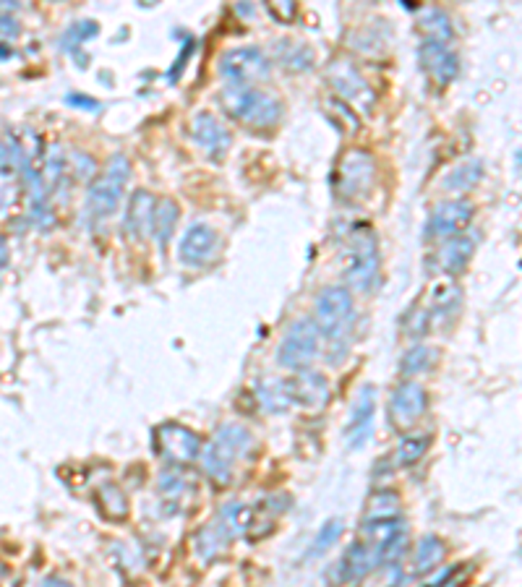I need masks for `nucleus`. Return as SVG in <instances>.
Wrapping results in <instances>:
<instances>
[{
    "mask_svg": "<svg viewBox=\"0 0 522 587\" xmlns=\"http://www.w3.org/2000/svg\"><path fill=\"white\" fill-rule=\"evenodd\" d=\"M191 47H193V42L188 39L186 45H183V53H181V57H175V66H172V71H170V78L181 77L183 74V68H186V60L188 56H191Z\"/></svg>",
    "mask_w": 522,
    "mask_h": 587,
    "instance_id": "nucleus-38",
    "label": "nucleus"
},
{
    "mask_svg": "<svg viewBox=\"0 0 522 587\" xmlns=\"http://www.w3.org/2000/svg\"><path fill=\"white\" fill-rule=\"evenodd\" d=\"M154 204L157 199L150 191H136L130 196L129 209H126V220H123V230L130 241H141L147 232H151V220H154Z\"/></svg>",
    "mask_w": 522,
    "mask_h": 587,
    "instance_id": "nucleus-20",
    "label": "nucleus"
},
{
    "mask_svg": "<svg viewBox=\"0 0 522 587\" xmlns=\"http://www.w3.org/2000/svg\"><path fill=\"white\" fill-rule=\"evenodd\" d=\"M337 567H339V580H345V582H355V580L366 577L371 572V567H376L371 546L363 543V541L353 543L350 549L342 553Z\"/></svg>",
    "mask_w": 522,
    "mask_h": 587,
    "instance_id": "nucleus-21",
    "label": "nucleus"
},
{
    "mask_svg": "<svg viewBox=\"0 0 522 587\" xmlns=\"http://www.w3.org/2000/svg\"><path fill=\"white\" fill-rule=\"evenodd\" d=\"M314 324H317L321 340L327 342L332 363L348 355L350 337H353L355 324V301L353 293L342 284H329L318 293L314 304Z\"/></svg>",
    "mask_w": 522,
    "mask_h": 587,
    "instance_id": "nucleus-1",
    "label": "nucleus"
},
{
    "mask_svg": "<svg viewBox=\"0 0 522 587\" xmlns=\"http://www.w3.org/2000/svg\"><path fill=\"white\" fill-rule=\"evenodd\" d=\"M475 217V207L467 199H447L431 209L426 220V238L429 241H449L457 235H465Z\"/></svg>",
    "mask_w": 522,
    "mask_h": 587,
    "instance_id": "nucleus-13",
    "label": "nucleus"
},
{
    "mask_svg": "<svg viewBox=\"0 0 522 587\" xmlns=\"http://www.w3.org/2000/svg\"><path fill=\"white\" fill-rule=\"evenodd\" d=\"M400 514H402L400 496L394 491H379L369 499L363 520H390V517H400Z\"/></svg>",
    "mask_w": 522,
    "mask_h": 587,
    "instance_id": "nucleus-27",
    "label": "nucleus"
},
{
    "mask_svg": "<svg viewBox=\"0 0 522 587\" xmlns=\"http://www.w3.org/2000/svg\"><path fill=\"white\" fill-rule=\"evenodd\" d=\"M130 178V162L126 154H112L105 168L92 180L87 191V217L92 222H105L115 214V209L123 199V191Z\"/></svg>",
    "mask_w": 522,
    "mask_h": 587,
    "instance_id": "nucleus-5",
    "label": "nucleus"
},
{
    "mask_svg": "<svg viewBox=\"0 0 522 587\" xmlns=\"http://www.w3.org/2000/svg\"><path fill=\"white\" fill-rule=\"evenodd\" d=\"M186 489L188 483L186 478H183V473H181V468L168 470V473H162V478H160V493L168 496V499H181Z\"/></svg>",
    "mask_w": 522,
    "mask_h": 587,
    "instance_id": "nucleus-35",
    "label": "nucleus"
},
{
    "mask_svg": "<svg viewBox=\"0 0 522 587\" xmlns=\"http://www.w3.org/2000/svg\"><path fill=\"white\" fill-rule=\"evenodd\" d=\"M342 277L350 293L371 295L381 280V253L379 238L369 225H355L348 235V243L342 251Z\"/></svg>",
    "mask_w": 522,
    "mask_h": 587,
    "instance_id": "nucleus-2",
    "label": "nucleus"
},
{
    "mask_svg": "<svg viewBox=\"0 0 522 587\" xmlns=\"http://www.w3.org/2000/svg\"><path fill=\"white\" fill-rule=\"evenodd\" d=\"M266 8H269V14H275V19L280 21V24H287V21L298 14V5H296V3H287L285 8H280L277 3H266Z\"/></svg>",
    "mask_w": 522,
    "mask_h": 587,
    "instance_id": "nucleus-37",
    "label": "nucleus"
},
{
    "mask_svg": "<svg viewBox=\"0 0 522 587\" xmlns=\"http://www.w3.org/2000/svg\"><path fill=\"white\" fill-rule=\"evenodd\" d=\"M426 410H429V392L423 389V384L402 379L392 389L387 416H390V423L397 431L412 428L421 417L426 416Z\"/></svg>",
    "mask_w": 522,
    "mask_h": 587,
    "instance_id": "nucleus-10",
    "label": "nucleus"
},
{
    "mask_svg": "<svg viewBox=\"0 0 522 587\" xmlns=\"http://www.w3.org/2000/svg\"><path fill=\"white\" fill-rule=\"evenodd\" d=\"M220 102L227 113L235 120H241L243 126L261 131V129H272L277 126L282 118V102L275 95L256 89V87H245V84H224Z\"/></svg>",
    "mask_w": 522,
    "mask_h": 587,
    "instance_id": "nucleus-4",
    "label": "nucleus"
},
{
    "mask_svg": "<svg viewBox=\"0 0 522 587\" xmlns=\"http://www.w3.org/2000/svg\"><path fill=\"white\" fill-rule=\"evenodd\" d=\"M97 32H99V26L94 24V21H78L74 24L68 32H66V37H63V47H78L81 42H87V39L97 37Z\"/></svg>",
    "mask_w": 522,
    "mask_h": 587,
    "instance_id": "nucleus-34",
    "label": "nucleus"
},
{
    "mask_svg": "<svg viewBox=\"0 0 522 587\" xmlns=\"http://www.w3.org/2000/svg\"><path fill=\"white\" fill-rule=\"evenodd\" d=\"M481 178H484V162L481 160H465L447 172L444 189L449 193H467L481 183Z\"/></svg>",
    "mask_w": 522,
    "mask_h": 587,
    "instance_id": "nucleus-24",
    "label": "nucleus"
},
{
    "mask_svg": "<svg viewBox=\"0 0 522 587\" xmlns=\"http://www.w3.org/2000/svg\"><path fill=\"white\" fill-rule=\"evenodd\" d=\"M68 102H76V105H81L84 110H97V99H89V97L71 95V97H68Z\"/></svg>",
    "mask_w": 522,
    "mask_h": 587,
    "instance_id": "nucleus-39",
    "label": "nucleus"
},
{
    "mask_svg": "<svg viewBox=\"0 0 522 587\" xmlns=\"http://www.w3.org/2000/svg\"><path fill=\"white\" fill-rule=\"evenodd\" d=\"M280 60L290 71H308L314 66V53L306 45H293V42H280L277 45Z\"/></svg>",
    "mask_w": 522,
    "mask_h": 587,
    "instance_id": "nucleus-31",
    "label": "nucleus"
},
{
    "mask_svg": "<svg viewBox=\"0 0 522 587\" xmlns=\"http://www.w3.org/2000/svg\"><path fill=\"white\" fill-rule=\"evenodd\" d=\"M251 447H254V436L245 426L224 423L223 428L214 431V436L209 438V444L204 447L202 468L217 486H227L233 480L235 470H238V465L248 457Z\"/></svg>",
    "mask_w": 522,
    "mask_h": 587,
    "instance_id": "nucleus-3",
    "label": "nucleus"
},
{
    "mask_svg": "<svg viewBox=\"0 0 522 587\" xmlns=\"http://www.w3.org/2000/svg\"><path fill=\"white\" fill-rule=\"evenodd\" d=\"M220 253V235L217 230L212 225H204V222H196L183 232L181 243H178V259L181 264L193 266H206L209 262H214Z\"/></svg>",
    "mask_w": 522,
    "mask_h": 587,
    "instance_id": "nucleus-14",
    "label": "nucleus"
},
{
    "mask_svg": "<svg viewBox=\"0 0 522 587\" xmlns=\"http://www.w3.org/2000/svg\"><path fill=\"white\" fill-rule=\"evenodd\" d=\"M282 392L287 405H298L306 410H318L329 399V381L314 371H300L293 379H282Z\"/></svg>",
    "mask_w": 522,
    "mask_h": 587,
    "instance_id": "nucleus-15",
    "label": "nucleus"
},
{
    "mask_svg": "<svg viewBox=\"0 0 522 587\" xmlns=\"http://www.w3.org/2000/svg\"><path fill=\"white\" fill-rule=\"evenodd\" d=\"M444 553H447V549H444V541H442V538H436V535H423L421 543H418V549H415V569H418V572H431V569L444 559Z\"/></svg>",
    "mask_w": 522,
    "mask_h": 587,
    "instance_id": "nucleus-28",
    "label": "nucleus"
},
{
    "mask_svg": "<svg viewBox=\"0 0 522 587\" xmlns=\"http://www.w3.org/2000/svg\"><path fill=\"white\" fill-rule=\"evenodd\" d=\"M181 209L172 199H157L154 204V220H151V235L160 246H168L170 238L175 235V225H178Z\"/></svg>",
    "mask_w": 522,
    "mask_h": 587,
    "instance_id": "nucleus-23",
    "label": "nucleus"
},
{
    "mask_svg": "<svg viewBox=\"0 0 522 587\" xmlns=\"http://www.w3.org/2000/svg\"><path fill=\"white\" fill-rule=\"evenodd\" d=\"M339 535H342V522H339V520H329V522L317 532V538H314L308 553H311V556H318V553H324L327 549H332L337 541H339Z\"/></svg>",
    "mask_w": 522,
    "mask_h": 587,
    "instance_id": "nucleus-33",
    "label": "nucleus"
},
{
    "mask_svg": "<svg viewBox=\"0 0 522 587\" xmlns=\"http://www.w3.org/2000/svg\"><path fill=\"white\" fill-rule=\"evenodd\" d=\"M376 178H379L376 157L355 147L339 157V165L335 170V191L345 201H363L371 196Z\"/></svg>",
    "mask_w": 522,
    "mask_h": 587,
    "instance_id": "nucleus-6",
    "label": "nucleus"
},
{
    "mask_svg": "<svg viewBox=\"0 0 522 587\" xmlns=\"http://www.w3.org/2000/svg\"><path fill=\"white\" fill-rule=\"evenodd\" d=\"M433 358H436V350H433V347H429V345H415V347H411V350L402 355L400 371H402L405 379H412L415 374L429 371Z\"/></svg>",
    "mask_w": 522,
    "mask_h": 587,
    "instance_id": "nucleus-29",
    "label": "nucleus"
},
{
    "mask_svg": "<svg viewBox=\"0 0 522 587\" xmlns=\"http://www.w3.org/2000/svg\"><path fill=\"white\" fill-rule=\"evenodd\" d=\"M0 574H3V569H0Z\"/></svg>",
    "mask_w": 522,
    "mask_h": 587,
    "instance_id": "nucleus-40",
    "label": "nucleus"
},
{
    "mask_svg": "<svg viewBox=\"0 0 522 587\" xmlns=\"http://www.w3.org/2000/svg\"><path fill=\"white\" fill-rule=\"evenodd\" d=\"M321 353V335L311 316H303L298 322L290 324L287 335L282 337L280 350H277V363L287 371H308L314 360Z\"/></svg>",
    "mask_w": 522,
    "mask_h": 587,
    "instance_id": "nucleus-8",
    "label": "nucleus"
},
{
    "mask_svg": "<svg viewBox=\"0 0 522 587\" xmlns=\"http://www.w3.org/2000/svg\"><path fill=\"white\" fill-rule=\"evenodd\" d=\"M473 248L475 243L467 238V235H457V238H449L444 241L442 251L436 253V264L444 274H460L467 264H470V256H473Z\"/></svg>",
    "mask_w": 522,
    "mask_h": 587,
    "instance_id": "nucleus-22",
    "label": "nucleus"
},
{
    "mask_svg": "<svg viewBox=\"0 0 522 587\" xmlns=\"http://www.w3.org/2000/svg\"><path fill=\"white\" fill-rule=\"evenodd\" d=\"M254 511L243 507L238 501H230L223 511H217V517L206 525L204 530L196 535V553L212 559L220 551L227 549L235 538H241L243 532L251 528Z\"/></svg>",
    "mask_w": 522,
    "mask_h": 587,
    "instance_id": "nucleus-7",
    "label": "nucleus"
},
{
    "mask_svg": "<svg viewBox=\"0 0 522 587\" xmlns=\"http://www.w3.org/2000/svg\"><path fill=\"white\" fill-rule=\"evenodd\" d=\"M418 29L423 32V39H436V42H452L454 32H452V21L442 11V8H429L421 14L418 19Z\"/></svg>",
    "mask_w": 522,
    "mask_h": 587,
    "instance_id": "nucleus-25",
    "label": "nucleus"
},
{
    "mask_svg": "<svg viewBox=\"0 0 522 587\" xmlns=\"http://www.w3.org/2000/svg\"><path fill=\"white\" fill-rule=\"evenodd\" d=\"M154 452L162 457L172 468H183L188 462H196L202 455V438L186 426L165 423L154 431Z\"/></svg>",
    "mask_w": 522,
    "mask_h": 587,
    "instance_id": "nucleus-11",
    "label": "nucleus"
},
{
    "mask_svg": "<svg viewBox=\"0 0 522 587\" xmlns=\"http://www.w3.org/2000/svg\"><path fill=\"white\" fill-rule=\"evenodd\" d=\"M418 57H421L423 71L429 74V78L436 87H449L454 81V77L460 74V57L447 42L423 39Z\"/></svg>",
    "mask_w": 522,
    "mask_h": 587,
    "instance_id": "nucleus-16",
    "label": "nucleus"
},
{
    "mask_svg": "<svg viewBox=\"0 0 522 587\" xmlns=\"http://www.w3.org/2000/svg\"><path fill=\"white\" fill-rule=\"evenodd\" d=\"M431 438L426 434L421 436H405L400 444H397V452H394V462L397 468H411L415 462H421L423 455L429 452Z\"/></svg>",
    "mask_w": 522,
    "mask_h": 587,
    "instance_id": "nucleus-26",
    "label": "nucleus"
},
{
    "mask_svg": "<svg viewBox=\"0 0 522 587\" xmlns=\"http://www.w3.org/2000/svg\"><path fill=\"white\" fill-rule=\"evenodd\" d=\"M191 136L196 141V147L212 157V160H223L224 154L233 147V133L220 123V118L212 113H196L191 120Z\"/></svg>",
    "mask_w": 522,
    "mask_h": 587,
    "instance_id": "nucleus-17",
    "label": "nucleus"
},
{
    "mask_svg": "<svg viewBox=\"0 0 522 587\" xmlns=\"http://www.w3.org/2000/svg\"><path fill=\"white\" fill-rule=\"evenodd\" d=\"M329 81L335 87V92L345 105L353 102L360 110H371L373 105V92L369 89L366 78L360 77V71L353 68L350 63H335L332 71H329Z\"/></svg>",
    "mask_w": 522,
    "mask_h": 587,
    "instance_id": "nucleus-19",
    "label": "nucleus"
},
{
    "mask_svg": "<svg viewBox=\"0 0 522 587\" xmlns=\"http://www.w3.org/2000/svg\"><path fill=\"white\" fill-rule=\"evenodd\" d=\"M19 32V21L14 19L11 14H0V39H16Z\"/></svg>",
    "mask_w": 522,
    "mask_h": 587,
    "instance_id": "nucleus-36",
    "label": "nucleus"
},
{
    "mask_svg": "<svg viewBox=\"0 0 522 587\" xmlns=\"http://www.w3.org/2000/svg\"><path fill=\"white\" fill-rule=\"evenodd\" d=\"M259 402L269 410V413H282L287 410V399L282 392V381H272V384H259Z\"/></svg>",
    "mask_w": 522,
    "mask_h": 587,
    "instance_id": "nucleus-32",
    "label": "nucleus"
},
{
    "mask_svg": "<svg viewBox=\"0 0 522 587\" xmlns=\"http://www.w3.org/2000/svg\"><path fill=\"white\" fill-rule=\"evenodd\" d=\"M97 504H99V510L105 511L110 520H123L129 514V501H126V496H123V491L115 483H105L97 491Z\"/></svg>",
    "mask_w": 522,
    "mask_h": 587,
    "instance_id": "nucleus-30",
    "label": "nucleus"
},
{
    "mask_svg": "<svg viewBox=\"0 0 522 587\" xmlns=\"http://www.w3.org/2000/svg\"><path fill=\"white\" fill-rule=\"evenodd\" d=\"M363 543H369L373 551L376 564L384 561H394L402 556V551L408 546V528L402 514L400 517H390V520H363Z\"/></svg>",
    "mask_w": 522,
    "mask_h": 587,
    "instance_id": "nucleus-9",
    "label": "nucleus"
},
{
    "mask_svg": "<svg viewBox=\"0 0 522 587\" xmlns=\"http://www.w3.org/2000/svg\"><path fill=\"white\" fill-rule=\"evenodd\" d=\"M373 416H376V386H363L358 392V397L353 402V410H350V423L345 426V436H348V444L350 449H360L369 444L373 431Z\"/></svg>",
    "mask_w": 522,
    "mask_h": 587,
    "instance_id": "nucleus-18",
    "label": "nucleus"
},
{
    "mask_svg": "<svg viewBox=\"0 0 522 587\" xmlns=\"http://www.w3.org/2000/svg\"><path fill=\"white\" fill-rule=\"evenodd\" d=\"M217 71L227 84L254 87L256 81H264L269 77L272 66H269V57L264 56L259 47H235L220 57Z\"/></svg>",
    "mask_w": 522,
    "mask_h": 587,
    "instance_id": "nucleus-12",
    "label": "nucleus"
}]
</instances>
